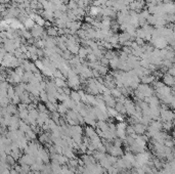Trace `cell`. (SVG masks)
<instances>
[{"mask_svg":"<svg viewBox=\"0 0 175 174\" xmlns=\"http://www.w3.org/2000/svg\"><path fill=\"white\" fill-rule=\"evenodd\" d=\"M70 97L73 100H75V102H77V104H80L81 102V95L80 93H79L78 90H74V91H71V94H70Z\"/></svg>","mask_w":175,"mask_h":174,"instance_id":"2e32d148","label":"cell"},{"mask_svg":"<svg viewBox=\"0 0 175 174\" xmlns=\"http://www.w3.org/2000/svg\"><path fill=\"white\" fill-rule=\"evenodd\" d=\"M6 163H7L8 165H10V166H14L15 165V160L14 158L12 157L10 155H7V157H6Z\"/></svg>","mask_w":175,"mask_h":174,"instance_id":"4dcf8cb0","label":"cell"},{"mask_svg":"<svg viewBox=\"0 0 175 174\" xmlns=\"http://www.w3.org/2000/svg\"><path fill=\"white\" fill-rule=\"evenodd\" d=\"M103 100H105V102H106V104H107L108 108H115V107H116L117 100L112 94L103 95Z\"/></svg>","mask_w":175,"mask_h":174,"instance_id":"8fae6325","label":"cell"},{"mask_svg":"<svg viewBox=\"0 0 175 174\" xmlns=\"http://www.w3.org/2000/svg\"><path fill=\"white\" fill-rule=\"evenodd\" d=\"M105 57H107L108 61H111V59H115V57H117V53L115 52L114 50H107V52L105 53Z\"/></svg>","mask_w":175,"mask_h":174,"instance_id":"cb8c5ba5","label":"cell"},{"mask_svg":"<svg viewBox=\"0 0 175 174\" xmlns=\"http://www.w3.org/2000/svg\"><path fill=\"white\" fill-rule=\"evenodd\" d=\"M87 55H88L87 47H80L79 52H78V57H80L81 59H85V57H87Z\"/></svg>","mask_w":175,"mask_h":174,"instance_id":"7402d4cb","label":"cell"},{"mask_svg":"<svg viewBox=\"0 0 175 174\" xmlns=\"http://www.w3.org/2000/svg\"><path fill=\"white\" fill-rule=\"evenodd\" d=\"M68 111H69V109L67 108V106H66L64 102H63V104H59V107H57V112L61 114V116H66V115H67Z\"/></svg>","mask_w":175,"mask_h":174,"instance_id":"d6986e66","label":"cell"},{"mask_svg":"<svg viewBox=\"0 0 175 174\" xmlns=\"http://www.w3.org/2000/svg\"><path fill=\"white\" fill-rule=\"evenodd\" d=\"M175 118V113L170 110H163L161 109V120L163 122H173Z\"/></svg>","mask_w":175,"mask_h":174,"instance_id":"277c9868","label":"cell"},{"mask_svg":"<svg viewBox=\"0 0 175 174\" xmlns=\"http://www.w3.org/2000/svg\"><path fill=\"white\" fill-rule=\"evenodd\" d=\"M80 84H81V79L79 78L78 74L75 73L73 69H71L68 74V85L70 86L71 88L78 89Z\"/></svg>","mask_w":175,"mask_h":174,"instance_id":"7a4b0ae2","label":"cell"},{"mask_svg":"<svg viewBox=\"0 0 175 174\" xmlns=\"http://www.w3.org/2000/svg\"><path fill=\"white\" fill-rule=\"evenodd\" d=\"M140 82H141V83H143V84H148V85H150V84H152V83H154V82H155V76L152 75L150 73V74H148V75L143 76V77H141L140 78Z\"/></svg>","mask_w":175,"mask_h":174,"instance_id":"4fadbf2b","label":"cell"},{"mask_svg":"<svg viewBox=\"0 0 175 174\" xmlns=\"http://www.w3.org/2000/svg\"><path fill=\"white\" fill-rule=\"evenodd\" d=\"M108 152L110 153V155L114 156V157H117V158H121L124 156V152H123V149H122V148L115 146L114 144H112V146L108 149Z\"/></svg>","mask_w":175,"mask_h":174,"instance_id":"8992f818","label":"cell"},{"mask_svg":"<svg viewBox=\"0 0 175 174\" xmlns=\"http://www.w3.org/2000/svg\"><path fill=\"white\" fill-rule=\"evenodd\" d=\"M162 129H163V123L160 120H153L152 123L148 126V136L153 137L156 133L162 131Z\"/></svg>","mask_w":175,"mask_h":174,"instance_id":"6da1fadb","label":"cell"},{"mask_svg":"<svg viewBox=\"0 0 175 174\" xmlns=\"http://www.w3.org/2000/svg\"><path fill=\"white\" fill-rule=\"evenodd\" d=\"M162 79H163V80H162V82H163L165 85H167L169 87H173L175 85V78L171 74H169V73L163 75Z\"/></svg>","mask_w":175,"mask_h":174,"instance_id":"9c48e42d","label":"cell"},{"mask_svg":"<svg viewBox=\"0 0 175 174\" xmlns=\"http://www.w3.org/2000/svg\"><path fill=\"white\" fill-rule=\"evenodd\" d=\"M7 81H9L12 84H20L22 83V77L19 74H17L15 71H12L7 75Z\"/></svg>","mask_w":175,"mask_h":174,"instance_id":"ba28073f","label":"cell"},{"mask_svg":"<svg viewBox=\"0 0 175 174\" xmlns=\"http://www.w3.org/2000/svg\"><path fill=\"white\" fill-rule=\"evenodd\" d=\"M136 89L143 95V96H145V99H147V97L153 96L155 93V89L152 88V87H150V85H148V84H143V83L139 84Z\"/></svg>","mask_w":175,"mask_h":174,"instance_id":"3957f363","label":"cell"},{"mask_svg":"<svg viewBox=\"0 0 175 174\" xmlns=\"http://www.w3.org/2000/svg\"><path fill=\"white\" fill-rule=\"evenodd\" d=\"M31 34L34 38L36 39H41L42 35L44 34V30H43V27L39 26V25H35L31 29Z\"/></svg>","mask_w":175,"mask_h":174,"instance_id":"52a82bcc","label":"cell"},{"mask_svg":"<svg viewBox=\"0 0 175 174\" xmlns=\"http://www.w3.org/2000/svg\"><path fill=\"white\" fill-rule=\"evenodd\" d=\"M40 100H41V102H48V94H47V92H46L45 90L41 91V93H40Z\"/></svg>","mask_w":175,"mask_h":174,"instance_id":"f1b7e54d","label":"cell"},{"mask_svg":"<svg viewBox=\"0 0 175 174\" xmlns=\"http://www.w3.org/2000/svg\"><path fill=\"white\" fill-rule=\"evenodd\" d=\"M34 21H35V23H36V25H39L41 27L45 26V24H46V20L44 19L43 17L39 15V14H36V17H35Z\"/></svg>","mask_w":175,"mask_h":174,"instance_id":"ffe728a7","label":"cell"},{"mask_svg":"<svg viewBox=\"0 0 175 174\" xmlns=\"http://www.w3.org/2000/svg\"><path fill=\"white\" fill-rule=\"evenodd\" d=\"M42 17H43L46 21H54V10H43V12H42Z\"/></svg>","mask_w":175,"mask_h":174,"instance_id":"9a60e30c","label":"cell"},{"mask_svg":"<svg viewBox=\"0 0 175 174\" xmlns=\"http://www.w3.org/2000/svg\"><path fill=\"white\" fill-rule=\"evenodd\" d=\"M46 33H47V35L49 37H56L57 35H59V28H54V27H48Z\"/></svg>","mask_w":175,"mask_h":174,"instance_id":"e0dca14e","label":"cell"},{"mask_svg":"<svg viewBox=\"0 0 175 174\" xmlns=\"http://www.w3.org/2000/svg\"><path fill=\"white\" fill-rule=\"evenodd\" d=\"M113 174H121L120 172H116V173H113Z\"/></svg>","mask_w":175,"mask_h":174,"instance_id":"e575fe53","label":"cell"},{"mask_svg":"<svg viewBox=\"0 0 175 174\" xmlns=\"http://www.w3.org/2000/svg\"><path fill=\"white\" fill-rule=\"evenodd\" d=\"M111 94H112L116 99H119V97L123 95L121 93V91H120V89H119V88H113V89H111Z\"/></svg>","mask_w":175,"mask_h":174,"instance_id":"d4e9b609","label":"cell"},{"mask_svg":"<svg viewBox=\"0 0 175 174\" xmlns=\"http://www.w3.org/2000/svg\"><path fill=\"white\" fill-rule=\"evenodd\" d=\"M84 133H85V136H87L88 138H93L95 137L96 135H98L97 134V132H96V130L93 128L92 126H87L85 128V130H84Z\"/></svg>","mask_w":175,"mask_h":174,"instance_id":"7c38bea8","label":"cell"},{"mask_svg":"<svg viewBox=\"0 0 175 174\" xmlns=\"http://www.w3.org/2000/svg\"><path fill=\"white\" fill-rule=\"evenodd\" d=\"M168 73H169V74H171L175 78V65H174V66H172L171 68L169 69V72H168Z\"/></svg>","mask_w":175,"mask_h":174,"instance_id":"1f68e13d","label":"cell"},{"mask_svg":"<svg viewBox=\"0 0 175 174\" xmlns=\"http://www.w3.org/2000/svg\"><path fill=\"white\" fill-rule=\"evenodd\" d=\"M133 128H134V132L136 133L137 135H143L148 131V126L143 125L142 123H140V122L134 124Z\"/></svg>","mask_w":175,"mask_h":174,"instance_id":"30bf717a","label":"cell"},{"mask_svg":"<svg viewBox=\"0 0 175 174\" xmlns=\"http://www.w3.org/2000/svg\"><path fill=\"white\" fill-rule=\"evenodd\" d=\"M108 113L110 118H116L119 115V112L115 108H108Z\"/></svg>","mask_w":175,"mask_h":174,"instance_id":"4316f807","label":"cell"},{"mask_svg":"<svg viewBox=\"0 0 175 174\" xmlns=\"http://www.w3.org/2000/svg\"><path fill=\"white\" fill-rule=\"evenodd\" d=\"M35 65H36V67L38 68V70H40L41 72L44 70V68H45V65H44V62L42 61H39V59L35 61Z\"/></svg>","mask_w":175,"mask_h":174,"instance_id":"f546056e","label":"cell"},{"mask_svg":"<svg viewBox=\"0 0 175 174\" xmlns=\"http://www.w3.org/2000/svg\"><path fill=\"white\" fill-rule=\"evenodd\" d=\"M24 26H25L26 29H32L35 26V21L30 19V17H27V20L24 22Z\"/></svg>","mask_w":175,"mask_h":174,"instance_id":"603a6c76","label":"cell"},{"mask_svg":"<svg viewBox=\"0 0 175 174\" xmlns=\"http://www.w3.org/2000/svg\"><path fill=\"white\" fill-rule=\"evenodd\" d=\"M119 64H120V59L118 57L110 61V66L113 70H119Z\"/></svg>","mask_w":175,"mask_h":174,"instance_id":"ac0fdd59","label":"cell"},{"mask_svg":"<svg viewBox=\"0 0 175 174\" xmlns=\"http://www.w3.org/2000/svg\"><path fill=\"white\" fill-rule=\"evenodd\" d=\"M172 135H173V137H174V139H175V128H174L173 132H172Z\"/></svg>","mask_w":175,"mask_h":174,"instance_id":"d6a6232c","label":"cell"},{"mask_svg":"<svg viewBox=\"0 0 175 174\" xmlns=\"http://www.w3.org/2000/svg\"><path fill=\"white\" fill-rule=\"evenodd\" d=\"M124 106H125L126 112H127L129 116H133L135 112H136V106L129 99H126L125 102H124Z\"/></svg>","mask_w":175,"mask_h":174,"instance_id":"5b68a950","label":"cell"},{"mask_svg":"<svg viewBox=\"0 0 175 174\" xmlns=\"http://www.w3.org/2000/svg\"><path fill=\"white\" fill-rule=\"evenodd\" d=\"M101 13V6H94L92 5L91 7L89 8V13L88 14L92 17H95L97 15H99Z\"/></svg>","mask_w":175,"mask_h":174,"instance_id":"5bb4252c","label":"cell"},{"mask_svg":"<svg viewBox=\"0 0 175 174\" xmlns=\"http://www.w3.org/2000/svg\"><path fill=\"white\" fill-rule=\"evenodd\" d=\"M15 93H17L15 88H14V87H12V85H9V87H8V89H7V96H8V99L12 100V97L15 95Z\"/></svg>","mask_w":175,"mask_h":174,"instance_id":"484cf974","label":"cell"},{"mask_svg":"<svg viewBox=\"0 0 175 174\" xmlns=\"http://www.w3.org/2000/svg\"><path fill=\"white\" fill-rule=\"evenodd\" d=\"M173 122H163V129L164 131H170L173 127Z\"/></svg>","mask_w":175,"mask_h":174,"instance_id":"83f0119b","label":"cell"},{"mask_svg":"<svg viewBox=\"0 0 175 174\" xmlns=\"http://www.w3.org/2000/svg\"><path fill=\"white\" fill-rule=\"evenodd\" d=\"M54 83L57 88H64V87H66V81L64 80V78H55Z\"/></svg>","mask_w":175,"mask_h":174,"instance_id":"44dd1931","label":"cell"},{"mask_svg":"<svg viewBox=\"0 0 175 174\" xmlns=\"http://www.w3.org/2000/svg\"><path fill=\"white\" fill-rule=\"evenodd\" d=\"M173 124H174V126H175V118H174V120H173Z\"/></svg>","mask_w":175,"mask_h":174,"instance_id":"836d02e7","label":"cell"}]
</instances>
